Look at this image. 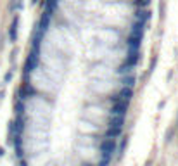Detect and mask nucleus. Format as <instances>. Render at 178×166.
<instances>
[{
    "label": "nucleus",
    "instance_id": "f257e3e1",
    "mask_svg": "<svg viewBox=\"0 0 178 166\" xmlns=\"http://www.w3.org/2000/svg\"><path fill=\"white\" fill-rule=\"evenodd\" d=\"M28 83L31 85V88L35 92H40V93H56L57 88H59V83L40 64H36L35 68L30 69V73H28Z\"/></svg>",
    "mask_w": 178,
    "mask_h": 166
}]
</instances>
